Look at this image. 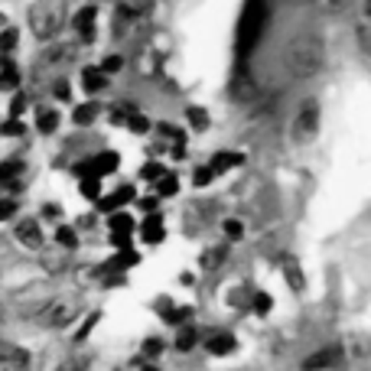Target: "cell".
Instances as JSON below:
<instances>
[{
  "mask_svg": "<svg viewBox=\"0 0 371 371\" xmlns=\"http://www.w3.org/2000/svg\"><path fill=\"white\" fill-rule=\"evenodd\" d=\"M326 65V46H322L319 36L313 33H300V36L286 39L284 46V69L293 78H316Z\"/></svg>",
  "mask_w": 371,
  "mask_h": 371,
  "instance_id": "cell-1",
  "label": "cell"
},
{
  "mask_svg": "<svg viewBox=\"0 0 371 371\" xmlns=\"http://www.w3.org/2000/svg\"><path fill=\"white\" fill-rule=\"evenodd\" d=\"M62 26H65V0H36L30 7V30L36 39L49 43L52 36H59Z\"/></svg>",
  "mask_w": 371,
  "mask_h": 371,
  "instance_id": "cell-2",
  "label": "cell"
},
{
  "mask_svg": "<svg viewBox=\"0 0 371 371\" xmlns=\"http://www.w3.org/2000/svg\"><path fill=\"white\" fill-rule=\"evenodd\" d=\"M319 101L316 98H303V104L297 108V114H293V124H290V137L297 140V144H309L313 137L319 134Z\"/></svg>",
  "mask_w": 371,
  "mask_h": 371,
  "instance_id": "cell-3",
  "label": "cell"
},
{
  "mask_svg": "<svg viewBox=\"0 0 371 371\" xmlns=\"http://www.w3.org/2000/svg\"><path fill=\"white\" fill-rule=\"evenodd\" d=\"M75 316H78V303H75L72 297H56L36 313V319L43 322V326H49V329H62V326H69Z\"/></svg>",
  "mask_w": 371,
  "mask_h": 371,
  "instance_id": "cell-4",
  "label": "cell"
},
{
  "mask_svg": "<svg viewBox=\"0 0 371 371\" xmlns=\"http://www.w3.org/2000/svg\"><path fill=\"white\" fill-rule=\"evenodd\" d=\"M260 26H264V7H260V0H251L241 16V46L245 49L260 36Z\"/></svg>",
  "mask_w": 371,
  "mask_h": 371,
  "instance_id": "cell-5",
  "label": "cell"
},
{
  "mask_svg": "<svg viewBox=\"0 0 371 371\" xmlns=\"http://www.w3.org/2000/svg\"><path fill=\"white\" fill-rule=\"evenodd\" d=\"M0 371H30V352L16 342L0 339Z\"/></svg>",
  "mask_w": 371,
  "mask_h": 371,
  "instance_id": "cell-6",
  "label": "cell"
},
{
  "mask_svg": "<svg viewBox=\"0 0 371 371\" xmlns=\"http://www.w3.org/2000/svg\"><path fill=\"white\" fill-rule=\"evenodd\" d=\"M95 20H98V7H91V3L75 13V30H78V36L85 39V43L95 39Z\"/></svg>",
  "mask_w": 371,
  "mask_h": 371,
  "instance_id": "cell-7",
  "label": "cell"
},
{
  "mask_svg": "<svg viewBox=\"0 0 371 371\" xmlns=\"http://www.w3.org/2000/svg\"><path fill=\"white\" fill-rule=\"evenodd\" d=\"M117 163H121V157H117L114 150H104V153H98L95 160L88 163L85 170H88V176H104V173H114Z\"/></svg>",
  "mask_w": 371,
  "mask_h": 371,
  "instance_id": "cell-8",
  "label": "cell"
},
{
  "mask_svg": "<svg viewBox=\"0 0 371 371\" xmlns=\"http://www.w3.org/2000/svg\"><path fill=\"white\" fill-rule=\"evenodd\" d=\"M16 238L26 247H43V232H39V222H33V218H23L16 225Z\"/></svg>",
  "mask_w": 371,
  "mask_h": 371,
  "instance_id": "cell-9",
  "label": "cell"
},
{
  "mask_svg": "<svg viewBox=\"0 0 371 371\" xmlns=\"http://www.w3.org/2000/svg\"><path fill=\"white\" fill-rule=\"evenodd\" d=\"M140 232H144V241H147V245H160L163 238H166L163 218L157 215V212H153V215H147V222H144V228H140Z\"/></svg>",
  "mask_w": 371,
  "mask_h": 371,
  "instance_id": "cell-10",
  "label": "cell"
},
{
  "mask_svg": "<svg viewBox=\"0 0 371 371\" xmlns=\"http://www.w3.org/2000/svg\"><path fill=\"white\" fill-rule=\"evenodd\" d=\"M225 258H228V247L218 245V247H205L202 251V258H199V264H202V271H215V267H222Z\"/></svg>",
  "mask_w": 371,
  "mask_h": 371,
  "instance_id": "cell-11",
  "label": "cell"
},
{
  "mask_svg": "<svg viewBox=\"0 0 371 371\" xmlns=\"http://www.w3.org/2000/svg\"><path fill=\"white\" fill-rule=\"evenodd\" d=\"M241 160H245V157H241V153H235V150H222V153H215V160L209 163V170H212L215 176H218V173H225V170L238 166Z\"/></svg>",
  "mask_w": 371,
  "mask_h": 371,
  "instance_id": "cell-12",
  "label": "cell"
},
{
  "mask_svg": "<svg viewBox=\"0 0 371 371\" xmlns=\"http://www.w3.org/2000/svg\"><path fill=\"white\" fill-rule=\"evenodd\" d=\"M232 95H235L238 101L251 104V101H258V85H254L247 75H241V78H235V85H232Z\"/></svg>",
  "mask_w": 371,
  "mask_h": 371,
  "instance_id": "cell-13",
  "label": "cell"
},
{
  "mask_svg": "<svg viewBox=\"0 0 371 371\" xmlns=\"http://www.w3.org/2000/svg\"><path fill=\"white\" fill-rule=\"evenodd\" d=\"M209 352L212 355H228V352H235V335L232 333H215V335H209Z\"/></svg>",
  "mask_w": 371,
  "mask_h": 371,
  "instance_id": "cell-14",
  "label": "cell"
},
{
  "mask_svg": "<svg viewBox=\"0 0 371 371\" xmlns=\"http://www.w3.org/2000/svg\"><path fill=\"white\" fill-rule=\"evenodd\" d=\"M335 359H339V348H322V352H316V355H309V359L303 361V371L329 368V365H333Z\"/></svg>",
  "mask_w": 371,
  "mask_h": 371,
  "instance_id": "cell-15",
  "label": "cell"
},
{
  "mask_svg": "<svg viewBox=\"0 0 371 371\" xmlns=\"http://www.w3.org/2000/svg\"><path fill=\"white\" fill-rule=\"evenodd\" d=\"M75 56H78V49H75L72 43H62V46L46 52V62H49V65H69Z\"/></svg>",
  "mask_w": 371,
  "mask_h": 371,
  "instance_id": "cell-16",
  "label": "cell"
},
{
  "mask_svg": "<svg viewBox=\"0 0 371 371\" xmlns=\"http://www.w3.org/2000/svg\"><path fill=\"white\" fill-rule=\"evenodd\" d=\"M104 85H108V75H101V69H85V75H82V88H85L88 95L101 91Z\"/></svg>",
  "mask_w": 371,
  "mask_h": 371,
  "instance_id": "cell-17",
  "label": "cell"
},
{
  "mask_svg": "<svg viewBox=\"0 0 371 371\" xmlns=\"http://www.w3.org/2000/svg\"><path fill=\"white\" fill-rule=\"evenodd\" d=\"M16 85H20V69L13 62H3V69H0V88L3 91H13Z\"/></svg>",
  "mask_w": 371,
  "mask_h": 371,
  "instance_id": "cell-18",
  "label": "cell"
},
{
  "mask_svg": "<svg viewBox=\"0 0 371 371\" xmlns=\"http://www.w3.org/2000/svg\"><path fill=\"white\" fill-rule=\"evenodd\" d=\"M20 173H23V163L20 160H7L0 163V183H20Z\"/></svg>",
  "mask_w": 371,
  "mask_h": 371,
  "instance_id": "cell-19",
  "label": "cell"
},
{
  "mask_svg": "<svg viewBox=\"0 0 371 371\" xmlns=\"http://www.w3.org/2000/svg\"><path fill=\"white\" fill-rule=\"evenodd\" d=\"M111 232L114 235H131L134 232V218L127 212H111Z\"/></svg>",
  "mask_w": 371,
  "mask_h": 371,
  "instance_id": "cell-20",
  "label": "cell"
},
{
  "mask_svg": "<svg viewBox=\"0 0 371 371\" xmlns=\"http://www.w3.org/2000/svg\"><path fill=\"white\" fill-rule=\"evenodd\" d=\"M284 273H286V284L293 290H303V271H300V264L293 258H284Z\"/></svg>",
  "mask_w": 371,
  "mask_h": 371,
  "instance_id": "cell-21",
  "label": "cell"
},
{
  "mask_svg": "<svg viewBox=\"0 0 371 371\" xmlns=\"http://www.w3.org/2000/svg\"><path fill=\"white\" fill-rule=\"evenodd\" d=\"M196 342H199V333L192 329V326H183V329H179V335H176V348H179V352L196 348Z\"/></svg>",
  "mask_w": 371,
  "mask_h": 371,
  "instance_id": "cell-22",
  "label": "cell"
},
{
  "mask_svg": "<svg viewBox=\"0 0 371 371\" xmlns=\"http://www.w3.org/2000/svg\"><path fill=\"white\" fill-rule=\"evenodd\" d=\"M95 117H98V104H91V101H88V104H78V108L72 111L75 124H91Z\"/></svg>",
  "mask_w": 371,
  "mask_h": 371,
  "instance_id": "cell-23",
  "label": "cell"
},
{
  "mask_svg": "<svg viewBox=\"0 0 371 371\" xmlns=\"http://www.w3.org/2000/svg\"><path fill=\"white\" fill-rule=\"evenodd\" d=\"M313 7L319 13H342L346 7H352V0H313Z\"/></svg>",
  "mask_w": 371,
  "mask_h": 371,
  "instance_id": "cell-24",
  "label": "cell"
},
{
  "mask_svg": "<svg viewBox=\"0 0 371 371\" xmlns=\"http://www.w3.org/2000/svg\"><path fill=\"white\" fill-rule=\"evenodd\" d=\"M16 43H20V33H16L13 26H7V30L0 33V52H3V59H7V52L16 49Z\"/></svg>",
  "mask_w": 371,
  "mask_h": 371,
  "instance_id": "cell-25",
  "label": "cell"
},
{
  "mask_svg": "<svg viewBox=\"0 0 371 371\" xmlns=\"http://www.w3.org/2000/svg\"><path fill=\"white\" fill-rule=\"evenodd\" d=\"M36 127L43 131V134H52V131L59 127V111H39Z\"/></svg>",
  "mask_w": 371,
  "mask_h": 371,
  "instance_id": "cell-26",
  "label": "cell"
},
{
  "mask_svg": "<svg viewBox=\"0 0 371 371\" xmlns=\"http://www.w3.org/2000/svg\"><path fill=\"white\" fill-rule=\"evenodd\" d=\"M222 232H225V238H228V241H241V238H245V225L238 222V218H225Z\"/></svg>",
  "mask_w": 371,
  "mask_h": 371,
  "instance_id": "cell-27",
  "label": "cell"
},
{
  "mask_svg": "<svg viewBox=\"0 0 371 371\" xmlns=\"http://www.w3.org/2000/svg\"><path fill=\"white\" fill-rule=\"evenodd\" d=\"M157 192H160V196H176V192H179V183H176V176H173V173H163L160 183H157Z\"/></svg>",
  "mask_w": 371,
  "mask_h": 371,
  "instance_id": "cell-28",
  "label": "cell"
},
{
  "mask_svg": "<svg viewBox=\"0 0 371 371\" xmlns=\"http://www.w3.org/2000/svg\"><path fill=\"white\" fill-rule=\"evenodd\" d=\"M56 241H59L62 247H75L78 245V235H75V228H69V225H59V228H56Z\"/></svg>",
  "mask_w": 371,
  "mask_h": 371,
  "instance_id": "cell-29",
  "label": "cell"
},
{
  "mask_svg": "<svg viewBox=\"0 0 371 371\" xmlns=\"http://www.w3.org/2000/svg\"><path fill=\"white\" fill-rule=\"evenodd\" d=\"M82 196H88V199H98L101 196V179L98 176H88V179H82Z\"/></svg>",
  "mask_w": 371,
  "mask_h": 371,
  "instance_id": "cell-30",
  "label": "cell"
},
{
  "mask_svg": "<svg viewBox=\"0 0 371 371\" xmlns=\"http://www.w3.org/2000/svg\"><path fill=\"white\" fill-rule=\"evenodd\" d=\"M127 131H134V134H147V131H150V121H147V117H144L140 111H137V114H131V117H127Z\"/></svg>",
  "mask_w": 371,
  "mask_h": 371,
  "instance_id": "cell-31",
  "label": "cell"
},
{
  "mask_svg": "<svg viewBox=\"0 0 371 371\" xmlns=\"http://www.w3.org/2000/svg\"><path fill=\"white\" fill-rule=\"evenodd\" d=\"M134 264H140V254L131 251V247H121V254H117V260H114V267H134Z\"/></svg>",
  "mask_w": 371,
  "mask_h": 371,
  "instance_id": "cell-32",
  "label": "cell"
},
{
  "mask_svg": "<svg viewBox=\"0 0 371 371\" xmlns=\"http://www.w3.org/2000/svg\"><path fill=\"white\" fill-rule=\"evenodd\" d=\"M189 121H192V127H196V131H205V127H209V114L202 111V108H189Z\"/></svg>",
  "mask_w": 371,
  "mask_h": 371,
  "instance_id": "cell-33",
  "label": "cell"
},
{
  "mask_svg": "<svg viewBox=\"0 0 371 371\" xmlns=\"http://www.w3.org/2000/svg\"><path fill=\"white\" fill-rule=\"evenodd\" d=\"M189 316H192V309H189V306H179V309H170V313H166V322L179 326V322H186Z\"/></svg>",
  "mask_w": 371,
  "mask_h": 371,
  "instance_id": "cell-34",
  "label": "cell"
},
{
  "mask_svg": "<svg viewBox=\"0 0 371 371\" xmlns=\"http://www.w3.org/2000/svg\"><path fill=\"white\" fill-rule=\"evenodd\" d=\"M16 215V199H0V222H7Z\"/></svg>",
  "mask_w": 371,
  "mask_h": 371,
  "instance_id": "cell-35",
  "label": "cell"
},
{
  "mask_svg": "<svg viewBox=\"0 0 371 371\" xmlns=\"http://www.w3.org/2000/svg\"><path fill=\"white\" fill-rule=\"evenodd\" d=\"M271 306H273V300L267 297V293H254V313H271Z\"/></svg>",
  "mask_w": 371,
  "mask_h": 371,
  "instance_id": "cell-36",
  "label": "cell"
},
{
  "mask_svg": "<svg viewBox=\"0 0 371 371\" xmlns=\"http://www.w3.org/2000/svg\"><path fill=\"white\" fill-rule=\"evenodd\" d=\"M157 127H160L163 137H170V140H176V144H183V131H179L176 124H157Z\"/></svg>",
  "mask_w": 371,
  "mask_h": 371,
  "instance_id": "cell-37",
  "label": "cell"
},
{
  "mask_svg": "<svg viewBox=\"0 0 371 371\" xmlns=\"http://www.w3.org/2000/svg\"><path fill=\"white\" fill-rule=\"evenodd\" d=\"M56 371H88V361L85 359H65Z\"/></svg>",
  "mask_w": 371,
  "mask_h": 371,
  "instance_id": "cell-38",
  "label": "cell"
},
{
  "mask_svg": "<svg viewBox=\"0 0 371 371\" xmlns=\"http://www.w3.org/2000/svg\"><path fill=\"white\" fill-rule=\"evenodd\" d=\"M160 176H163V166H160V163H147V166L140 170V179H150V183H153V179H160Z\"/></svg>",
  "mask_w": 371,
  "mask_h": 371,
  "instance_id": "cell-39",
  "label": "cell"
},
{
  "mask_svg": "<svg viewBox=\"0 0 371 371\" xmlns=\"http://www.w3.org/2000/svg\"><path fill=\"white\" fill-rule=\"evenodd\" d=\"M121 65H124V59H121V56H108V59L101 62V75H111V72H117Z\"/></svg>",
  "mask_w": 371,
  "mask_h": 371,
  "instance_id": "cell-40",
  "label": "cell"
},
{
  "mask_svg": "<svg viewBox=\"0 0 371 371\" xmlns=\"http://www.w3.org/2000/svg\"><path fill=\"white\" fill-rule=\"evenodd\" d=\"M160 352H163V342H160V339H147V342H144V355H147V359H157Z\"/></svg>",
  "mask_w": 371,
  "mask_h": 371,
  "instance_id": "cell-41",
  "label": "cell"
},
{
  "mask_svg": "<svg viewBox=\"0 0 371 371\" xmlns=\"http://www.w3.org/2000/svg\"><path fill=\"white\" fill-rule=\"evenodd\" d=\"M212 179H215V173H212L209 166H199L196 170V186H209Z\"/></svg>",
  "mask_w": 371,
  "mask_h": 371,
  "instance_id": "cell-42",
  "label": "cell"
},
{
  "mask_svg": "<svg viewBox=\"0 0 371 371\" xmlns=\"http://www.w3.org/2000/svg\"><path fill=\"white\" fill-rule=\"evenodd\" d=\"M3 134H10V137H20V134H23V124L16 121V117H10V121L3 124Z\"/></svg>",
  "mask_w": 371,
  "mask_h": 371,
  "instance_id": "cell-43",
  "label": "cell"
},
{
  "mask_svg": "<svg viewBox=\"0 0 371 371\" xmlns=\"http://www.w3.org/2000/svg\"><path fill=\"white\" fill-rule=\"evenodd\" d=\"M52 95H56V98H62V101H69V85H65V82H56Z\"/></svg>",
  "mask_w": 371,
  "mask_h": 371,
  "instance_id": "cell-44",
  "label": "cell"
},
{
  "mask_svg": "<svg viewBox=\"0 0 371 371\" xmlns=\"http://www.w3.org/2000/svg\"><path fill=\"white\" fill-rule=\"evenodd\" d=\"M157 205H160L157 199H140V209L147 212V215H153V212H157Z\"/></svg>",
  "mask_w": 371,
  "mask_h": 371,
  "instance_id": "cell-45",
  "label": "cell"
},
{
  "mask_svg": "<svg viewBox=\"0 0 371 371\" xmlns=\"http://www.w3.org/2000/svg\"><path fill=\"white\" fill-rule=\"evenodd\" d=\"M23 111V98H20V95H16V98H13V117H16V114Z\"/></svg>",
  "mask_w": 371,
  "mask_h": 371,
  "instance_id": "cell-46",
  "label": "cell"
},
{
  "mask_svg": "<svg viewBox=\"0 0 371 371\" xmlns=\"http://www.w3.org/2000/svg\"><path fill=\"white\" fill-rule=\"evenodd\" d=\"M0 26H7V16H3V13H0Z\"/></svg>",
  "mask_w": 371,
  "mask_h": 371,
  "instance_id": "cell-47",
  "label": "cell"
},
{
  "mask_svg": "<svg viewBox=\"0 0 371 371\" xmlns=\"http://www.w3.org/2000/svg\"><path fill=\"white\" fill-rule=\"evenodd\" d=\"M144 371H157V368H150V365H144Z\"/></svg>",
  "mask_w": 371,
  "mask_h": 371,
  "instance_id": "cell-48",
  "label": "cell"
}]
</instances>
